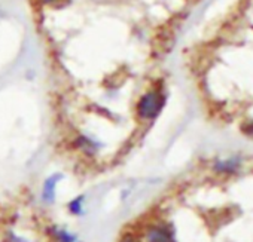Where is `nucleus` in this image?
Listing matches in <instances>:
<instances>
[{
	"instance_id": "nucleus-1",
	"label": "nucleus",
	"mask_w": 253,
	"mask_h": 242,
	"mask_svg": "<svg viewBox=\"0 0 253 242\" xmlns=\"http://www.w3.org/2000/svg\"><path fill=\"white\" fill-rule=\"evenodd\" d=\"M166 105V95L160 89L149 91L140 97L136 105V113L142 120H154L160 116Z\"/></svg>"
},
{
	"instance_id": "nucleus-2",
	"label": "nucleus",
	"mask_w": 253,
	"mask_h": 242,
	"mask_svg": "<svg viewBox=\"0 0 253 242\" xmlns=\"http://www.w3.org/2000/svg\"><path fill=\"white\" fill-rule=\"evenodd\" d=\"M146 242H176L174 230L166 223L154 224L146 230Z\"/></svg>"
},
{
	"instance_id": "nucleus-3",
	"label": "nucleus",
	"mask_w": 253,
	"mask_h": 242,
	"mask_svg": "<svg viewBox=\"0 0 253 242\" xmlns=\"http://www.w3.org/2000/svg\"><path fill=\"white\" fill-rule=\"evenodd\" d=\"M243 158L241 156H231L226 159H217L213 164V171L217 174H237L241 170Z\"/></svg>"
},
{
	"instance_id": "nucleus-4",
	"label": "nucleus",
	"mask_w": 253,
	"mask_h": 242,
	"mask_svg": "<svg viewBox=\"0 0 253 242\" xmlns=\"http://www.w3.org/2000/svg\"><path fill=\"white\" fill-rule=\"evenodd\" d=\"M63 178V175L60 174H54L51 177H48L43 183V189H42V201L46 204H52L55 201V195H57V184L58 181Z\"/></svg>"
},
{
	"instance_id": "nucleus-5",
	"label": "nucleus",
	"mask_w": 253,
	"mask_h": 242,
	"mask_svg": "<svg viewBox=\"0 0 253 242\" xmlns=\"http://www.w3.org/2000/svg\"><path fill=\"white\" fill-rule=\"evenodd\" d=\"M75 146H76V149L82 150L85 155L92 156V155L97 153V150H98V147L101 144L98 141H95L94 138L88 137V136H78L76 140H75Z\"/></svg>"
},
{
	"instance_id": "nucleus-6",
	"label": "nucleus",
	"mask_w": 253,
	"mask_h": 242,
	"mask_svg": "<svg viewBox=\"0 0 253 242\" xmlns=\"http://www.w3.org/2000/svg\"><path fill=\"white\" fill-rule=\"evenodd\" d=\"M49 233L54 236V239L57 242H76V236L64 229H60V227H51L49 229Z\"/></svg>"
},
{
	"instance_id": "nucleus-7",
	"label": "nucleus",
	"mask_w": 253,
	"mask_h": 242,
	"mask_svg": "<svg viewBox=\"0 0 253 242\" xmlns=\"http://www.w3.org/2000/svg\"><path fill=\"white\" fill-rule=\"evenodd\" d=\"M84 199H85V196L84 195H79V196H76L75 199H72L70 202H69V211L73 214V215H82L84 214Z\"/></svg>"
},
{
	"instance_id": "nucleus-8",
	"label": "nucleus",
	"mask_w": 253,
	"mask_h": 242,
	"mask_svg": "<svg viewBox=\"0 0 253 242\" xmlns=\"http://www.w3.org/2000/svg\"><path fill=\"white\" fill-rule=\"evenodd\" d=\"M241 131H243V134H246L247 137L253 138V122L244 124V125L241 127Z\"/></svg>"
},
{
	"instance_id": "nucleus-9",
	"label": "nucleus",
	"mask_w": 253,
	"mask_h": 242,
	"mask_svg": "<svg viewBox=\"0 0 253 242\" xmlns=\"http://www.w3.org/2000/svg\"><path fill=\"white\" fill-rule=\"evenodd\" d=\"M119 242H140L133 233H125L121 239H119Z\"/></svg>"
},
{
	"instance_id": "nucleus-10",
	"label": "nucleus",
	"mask_w": 253,
	"mask_h": 242,
	"mask_svg": "<svg viewBox=\"0 0 253 242\" xmlns=\"http://www.w3.org/2000/svg\"><path fill=\"white\" fill-rule=\"evenodd\" d=\"M39 3H42V5H52V3H57V2H60V0H38Z\"/></svg>"
},
{
	"instance_id": "nucleus-11",
	"label": "nucleus",
	"mask_w": 253,
	"mask_h": 242,
	"mask_svg": "<svg viewBox=\"0 0 253 242\" xmlns=\"http://www.w3.org/2000/svg\"><path fill=\"white\" fill-rule=\"evenodd\" d=\"M0 15H2V12H0Z\"/></svg>"
}]
</instances>
